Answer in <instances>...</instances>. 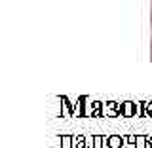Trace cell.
Returning a JSON list of instances; mask_svg holds the SVG:
<instances>
[{
	"label": "cell",
	"mask_w": 152,
	"mask_h": 148,
	"mask_svg": "<svg viewBox=\"0 0 152 148\" xmlns=\"http://www.w3.org/2000/svg\"><path fill=\"white\" fill-rule=\"evenodd\" d=\"M107 144L110 148H120L122 146V139H120V137H110V139L107 141Z\"/></svg>",
	"instance_id": "6da1fadb"
},
{
	"label": "cell",
	"mask_w": 152,
	"mask_h": 148,
	"mask_svg": "<svg viewBox=\"0 0 152 148\" xmlns=\"http://www.w3.org/2000/svg\"><path fill=\"white\" fill-rule=\"evenodd\" d=\"M150 61H152V40H150Z\"/></svg>",
	"instance_id": "3957f363"
},
{
	"label": "cell",
	"mask_w": 152,
	"mask_h": 148,
	"mask_svg": "<svg viewBox=\"0 0 152 148\" xmlns=\"http://www.w3.org/2000/svg\"><path fill=\"white\" fill-rule=\"evenodd\" d=\"M150 25H152V0H150Z\"/></svg>",
	"instance_id": "7a4b0ae2"
}]
</instances>
